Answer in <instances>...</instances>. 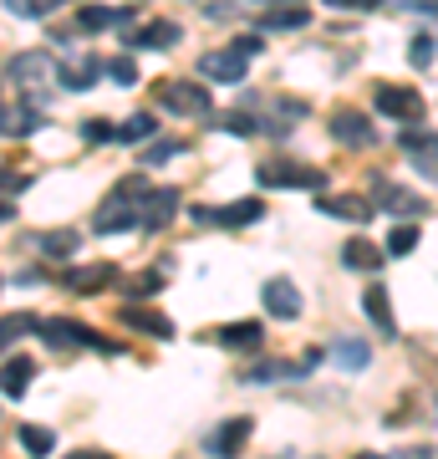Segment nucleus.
<instances>
[{
	"label": "nucleus",
	"instance_id": "4be33fe9",
	"mask_svg": "<svg viewBox=\"0 0 438 459\" xmlns=\"http://www.w3.org/2000/svg\"><path fill=\"white\" fill-rule=\"evenodd\" d=\"M362 312L377 322V332H382V337H398V322H392V301H388V291H382V286H367V296H362Z\"/></svg>",
	"mask_w": 438,
	"mask_h": 459
},
{
	"label": "nucleus",
	"instance_id": "7ed1b4c3",
	"mask_svg": "<svg viewBox=\"0 0 438 459\" xmlns=\"http://www.w3.org/2000/svg\"><path fill=\"white\" fill-rule=\"evenodd\" d=\"M36 337H47V347H62V352H72V347H102V352H113V342H102L98 332H87L72 316H47Z\"/></svg>",
	"mask_w": 438,
	"mask_h": 459
},
{
	"label": "nucleus",
	"instance_id": "6e6552de",
	"mask_svg": "<svg viewBox=\"0 0 438 459\" xmlns=\"http://www.w3.org/2000/svg\"><path fill=\"white\" fill-rule=\"evenodd\" d=\"M260 184L265 189H322L326 174L322 169H306V164H260Z\"/></svg>",
	"mask_w": 438,
	"mask_h": 459
},
{
	"label": "nucleus",
	"instance_id": "c85d7f7f",
	"mask_svg": "<svg viewBox=\"0 0 438 459\" xmlns=\"http://www.w3.org/2000/svg\"><path fill=\"white\" fill-rule=\"evenodd\" d=\"M398 143H403L413 159H434V153H438V133L434 128H408Z\"/></svg>",
	"mask_w": 438,
	"mask_h": 459
},
{
	"label": "nucleus",
	"instance_id": "c03bdc74",
	"mask_svg": "<svg viewBox=\"0 0 438 459\" xmlns=\"http://www.w3.org/2000/svg\"><path fill=\"white\" fill-rule=\"evenodd\" d=\"M16 220V210H11V199H0V225H11Z\"/></svg>",
	"mask_w": 438,
	"mask_h": 459
},
{
	"label": "nucleus",
	"instance_id": "f3484780",
	"mask_svg": "<svg viewBox=\"0 0 438 459\" xmlns=\"http://www.w3.org/2000/svg\"><path fill=\"white\" fill-rule=\"evenodd\" d=\"M31 377H36V362L31 358H5V362H0V394H5V398H26Z\"/></svg>",
	"mask_w": 438,
	"mask_h": 459
},
{
	"label": "nucleus",
	"instance_id": "6ab92c4d",
	"mask_svg": "<svg viewBox=\"0 0 438 459\" xmlns=\"http://www.w3.org/2000/svg\"><path fill=\"white\" fill-rule=\"evenodd\" d=\"M113 281H117V265H87V271H66V291L92 296L102 286H113Z\"/></svg>",
	"mask_w": 438,
	"mask_h": 459
},
{
	"label": "nucleus",
	"instance_id": "1a4fd4ad",
	"mask_svg": "<svg viewBox=\"0 0 438 459\" xmlns=\"http://www.w3.org/2000/svg\"><path fill=\"white\" fill-rule=\"evenodd\" d=\"M331 138H337L341 148H373L377 143L373 117L357 113V108H341V113H331Z\"/></svg>",
	"mask_w": 438,
	"mask_h": 459
},
{
	"label": "nucleus",
	"instance_id": "f704fd0d",
	"mask_svg": "<svg viewBox=\"0 0 438 459\" xmlns=\"http://www.w3.org/2000/svg\"><path fill=\"white\" fill-rule=\"evenodd\" d=\"M219 128L235 133V138H250V133H260L265 123H260V117H250V113H225V117H219Z\"/></svg>",
	"mask_w": 438,
	"mask_h": 459
},
{
	"label": "nucleus",
	"instance_id": "f03ea898",
	"mask_svg": "<svg viewBox=\"0 0 438 459\" xmlns=\"http://www.w3.org/2000/svg\"><path fill=\"white\" fill-rule=\"evenodd\" d=\"M159 108L179 117H210V87H194V82H159Z\"/></svg>",
	"mask_w": 438,
	"mask_h": 459
},
{
	"label": "nucleus",
	"instance_id": "dca6fc26",
	"mask_svg": "<svg viewBox=\"0 0 438 459\" xmlns=\"http://www.w3.org/2000/svg\"><path fill=\"white\" fill-rule=\"evenodd\" d=\"M322 214H331V220H373L377 204L367 195H326L322 204H316Z\"/></svg>",
	"mask_w": 438,
	"mask_h": 459
},
{
	"label": "nucleus",
	"instance_id": "bb28decb",
	"mask_svg": "<svg viewBox=\"0 0 438 459\" xmlns=\"http://www.w3.org/2000/svg\"><path fill=\"white\" fill-rule=\"evenodd\" d=\"M26 332H41V316H31V312H11V316H0V352L16 342V337H26Z\"/></svg>",
	"mask_w": 438,
	"mask_h": 459
},
{
	"label": "nucleus",
	"instance_id": "a211bd4d",
	"mask_svg": "<svg viewBox=\"0 0 438 459\" xmlns=\"http://www.w3.org/2000/svg\"><path fill=\"white\" fill-rule=\"evenodd\" d=\"M117 322H123L128 332H148V337H174V322L159 316V312H148V307H123Z\"/></svg>",
	"mask_w": 438,
	"mask_h": 459
},
{
	"label": "nucleus",
	"instance_id": "9d476101",
	"mask_svg": "<svg viewBox=\"0 0 438 459\" xmlns=\"http://www.w3.org/2000/svg\"><path fill=\"white\" fill-rule=\"evenodd\" d=\"M138 214H143V230H163L179 214V189H153L148 184L143 195H138Z\"/></svg>",
	"mask_w": 438,
	"mask_h": 459
},
{
	"label": "nucleus",
	"instance_id": "37998d69",
	"mask_svg": "<svg viewBox=\"0 0 438 459\" xmlns=\"http://www.w3.org/2000/svg\"><path fill=\"white\" fill-rule=\"evenodd\" d=\"M413 11H428V16H438V0H408Z\"/></svg>",
	"mask_w": 438,
	"mask_h": 459
},
{
	"label": "nucleus",
	"instance_id": "4c0bfd02",
	"mask_svg": "<svg viewBox=\"0 0 438 459\" xmlns=\"http://www.w3.org/2000/svg\"><path fill=\"white\" fill-rule=\"evenodd\" d=\"M113 123H102V117H92V123H82V143H113Z\"/></svg>",
	"mask_w": 438,
	"mask_h": 459
},
{
	"label": "nucleus",
	"instance_id": "0eeeda50",
	"mask_svg": "<svg viewBox=\"0 0 438 459\" xmlns=\"http://www.w3.org/2000/svg\"><path fill=\"white\" fill-rule=\"evenodd\" d=\"M199 72H204L210 82H240L245 72H250V51H240L235 41L219 47V51H204V56H199Z\"/></svg>",
	"mask_w": 438,
	"mask_h": 459
},
{
	"label": "nucleus",
	"instance_id": "f257e3e1",
	"mask_svg": "<svg viewBox=\"0 0 438 459\" xmlns=\"http://www.w3.org/2000/svg\"><path fill=\"white\" fill-rule=\"evenodd\" d=\"M148 189L143 174H133V179H123L113 189V195L98 204V214H92V230L98 235H117V230H133V225H143V214H138V195Z\"/></svg>",
	"mask_w": 438,
	"mask_h": 459
},
{
	"label": "nucleus",
	"instance_id": "f8f14e48",
	"mask_svg": "<svg viewBox=\"0 0 438 459\" xmlns=\"http://www.w3.org/2000/svg\"><path fill=\"white\" fill-rule=\"evenodd\" d=\"M41 128V102H0V138H26Z\"/></svg>",
	"mask_w": 438,
	"mask_h": 459
},
{
	"label": "nucleus",
	"instance_id": "2eb2a0df",
	"mask_svg": "<svg viewBox=\"0 0 438 459\" xmlns=\"http://www.w3.org/2000/svg\"><path fill=\"white\" fill-rule=\"evenodd\" d=\"M184 41V26L179 21H148L143 31H133L128 47H143V51H168V47H179Z\"/></svg>",
	"mask_w": 438,
	"mask_h": 459
},
{
	"label": "nucleus",
	"instance_id": "c9c22d12",
	"mask_svg": "<svg viewBox=\"0 0 438 459\" xmlns=\"http://www.w3.org/2000/svg\"><path fill=\"white\" fill-rule=\"evenodd\" d=\"M286 373H291L286 362H260V368H250V373H240V377H245V383H276V377H286Z\"/></svg>",
	"mask_w": 438,
	"mask_h": 459
},
{
	"label": "nucleus",
	"instance_id": "ea45409f",
	"mask_svg": "<svg viewBox=\"0 0 438 459\" xmlns=\"http://www.w3.org/2000/svg\"><path fill=\"white\" fill-rule=\"evenodd\" d=\"M159 286H163V271H148V276L133 281V296H153Z\"/></svg>",
	"mask_w": 438,
	"mask_h": 459
},
{
	"label": "nucleus",
	"instance_id": "473e14b6",
	"mask_svg": "<svg viewBox=\"0 0 438 459\" xmlns=\"http://www.w3.org/2000/svg\"><path fill=\"white\" fill-rule=\"evenodd\" d=\"M179 153H184V143H179V138H163V143H148V148H143V169L168 164V159H179Z\"/></svg>",
	"mask_w": 438,
	"mask_h": 459
},
{
	"label": "nucleus",
	"instance_id": "7c9ffc66",
	"mask_svg": "<svg viewBox=\"0 0 438 459\" xmlns=\"http://www.w3.org/2000/svg\"><path fill=\"white\" fill-rule=\"evenodd\" d=\"M306 21H311L306 5H291V11H271V16H265V26H271V31H301Z\"/></svg>",
	"mask_w": 438,
	"mask_h": 459
},
{
	"label": "nucleus",
	"instance_id": "e433bc0d",
	"mask_svg": "<svg viewBox=\"0 0 438 459\" xmlns=\"http://www.w3.org/2000/svg\"><path fill=\"white\" fill-rule=\"evenodd\" d=\"M5 11H16V16H26V21H41L51 11V0H0Z\"/></svg>",
	"mask_w": 438,
	"mask_h": 459
},
{
	"label": "nucleus",
	"instance_id": "b1692460",
	"mask_svg": "<svg viewBox=\"0 0 438 459\" xmlns=\"http://www.w3.org/2000/svg\"><path fill=\"white\" fill-rule=\"evenodd\" d=\"M331 362H337V368H347V373H357V368H367V362H373V347L362 342V337H341V342H331Z\"/></svg>",
	"mask_w": 438,
	"mask_h": 459
},
{
	"label": "nucleus",
	"instance_id": "a19ab883",
	"mask_svg": "<svg viewBox=\"0 0 438 459\" xmlns=\"http://www.w3.org/2000/svg\"><path fill=\"white\" fill-rule=\"evenodd\" d=\"M326 5H337V11H377L382 0H326Z\"/></svg>",
	"mask_w": 438,
	"mask_h": 459
},
{
	"label": "nucleus",
	"instance_id": "58836bf2",
	"mask_svg": "<svg viewBox=\"0 0 438 459\" xmlns=\"http://www.w3.org/2000/svg\"><path fill=\"white\" fill-rule=\"evenodd\" d=\"M107 72H113V77H117V82H123V87H133V82H138V66H133L128 56H117V62L107 66Z\"/></svg>",
	"mask_w": 438,
	"mask_h": 459
},
{
	"label": "nucleus",
	"instance_id": "393cba45",
	"mask_svg": "<svg viewBox=\"0 0 438 459\" xmlns=\"http://www.w3.org/2000/svg\"><path fill=\"white\" fill-rule=\"evenodd\" d=\"M77 246H82L77 230H47V235H36V250H41L47 261H66Z\"/></svg>",
	"mask_w": 438,
	"mask_h": 459
},
{
	"label": "nucleus",
	"instance_id": "9b49d317",
	"mask_svg": "<svg viewBox=\"0 0 438 459\" xmlns=\"http://www.w3.org/2000/svg\"><path fill=\"white\" fill-rule=\"evenodd\" d=\"M102 62L92 56V51H77V56H66V62H56V87H66V92H87V87L98 82Z\"/></svg>",
	"mask_w": 438,
	"mask_h": 459
},
{
	"label": "nucleus",
	"instance_id": "39448f33",
	"mask_svg": "<svg viewBox=\"0 0 438 459\" xmlns=\"http://www.w3.org/2000/svg\"><path fill=\"white\" fill-rule=\"evenodd\" d=\"M373 108L382 117H398V123L423 117V98H418V92H413V87H392V82H377L373 87Z\"/></svg>",
	"mask_w": 438,
	"mask_h": 459
},
{
	"label": "nucleus",
	"instance_id": "412c9836",
	"mask_svg": "<svg viewBox=\"0 0 438 459\" xmlns=\"http://www.w3.org/2000/svg\"><path fill=\"white\" fill-rule=\"evenodd\" d=\"M260 337H265L260 322H229V327H219V347H229V352H255Z\"/></svg>",
	"mask_w": 438,
	"mask_h": 459
},
{
	"label": "nucleus",
	"instance_id": "20e7f679",
	"mask_svg": "<svg viewBox=\"0 0 438 459\" xmlns=\"http://www.w3.org/2000/svg\"><path fill=\"white\" fill-rule=\"evenodd\" d=\"M5 82H16V87H47V82H56V62H51L47 51H16V56L5 62Z\"/></svg>",
	"mask_w": 438,
	"mask_h": 459
},
{
	"label": "nucleus",
	"instance_id": "423d86ee",
	"mask_svg": "<svg viewBox=\"0 0 438 459\" xmlns=\"http://www.w3.org/2000/svg\"><path fill=\"white\" fill-rule=\"evenodd\" d=\"M265 214V199H235V204H219V210H194V225H219V230H240V225H255Z\"/></svg>",
	"mask_w": 438,
	"mask_h": 459
},
{
	"label": "nucleus",
	"instance_id": "cd10ccee",
	"mask_svg": "<svg viewBox=\"0 0 438 459\" xmlns=\"http://www.w3.org/2000/svg\"><path fill=\"white\" fill-rule=\"evenodd\" d=\"M153 133H159V123H153V113H133L128 123H123V128L113 133V143H148Z\"/></svg>",
	"mask_w": 438,
	"mask_h": 459
},
{
	"label": "nucleus",
	"instance_id": "c756f323",
	"mask_svg": "<svg viewBox=\"0 0 438 459\" xmlns=\"http://www.w3.org/2000/svg\"><path fill=\"white\" fill-rule=\"evenodd\" d=\"M21 449H31V455H51L56 449V434L41 424H21Z\"/></svg>",
	"mask_w": 438,
	"mask_h": 459
},
{
	"label": "nucleus",
	"instance_id": "4468645a",
	"mask_svg": "<svg viewBox=\"0 0 438 459\" xmlns=\"http://www.w3.org/2000/svg\"><path fill=\"white\" fill-rule=\"evenodd\" d=\"M260 296H265V312H271V316H280V322H291V316H301V291H296V281L271 276Z\"/></svg>",
	"mask_w": 438,
	"mask_h": 459
},
{
	"label": "nucleus",
	"instance_id": "a878e982",
	"mask_svg": "<svg viewBox=\"0 0 438 459\" xmlns=\"http://www.w3.org/2000/svg\"><path fill=\"white\" fill-rule=\"evenodd\" d=\"M341 265H347V271H377V265H382V250H377L373 240H347V246H341Z\"/></svg>",
	"mask_w": 438,
	"mask_h": 459
},
{
	"label": "nucleus",
	"instance_id": "2f4dec72",
	"mask_svg": "<svg viewBox=\"0 0 438 459\" xmlns=\"http://www.w3.org/2000/svg\"><path fill=\"white\" fill-rule=\"evenodd\" d=\"M413 250H418V225L403 220V225L388 235V255H413Z\"/></svg>",
	"mask_w": 438,
	"mask_h": 459
},
{
	"label": "nucleus",
	"instance_id": "aec40b11",
	"mask_svg": "<svg viewBox=\"0 0 438 459\" xmlns=\"http://www.w3.org/2000/svg\"><path fill=\"white\" fill-rule=\"evenodd\" d=\"M245 439H250V419H229V424H219L210 439H204V449H210V455H235Z\"/></svg>",
	"mask_w": 438,
	"mask_h": 459
},
{
	"label": "nucleus",
	"instance_id": "72a5a7b5",
	"mask_svg": "<svg viewBox=\"0 0 438 459\" xmlns=\"http://www.w3.org/2000/svg\"><path fill=\"white\" fill-rule=\"evenodd\" d=\"M434 56H438V41L428 31L408 41V62H413V66H434Z\"/></svg>",
	"mask_w": 438,
	"mask_h": 459
},
{
	"label": "nucleus",
	"instance_id": "5701e85b",
	"mask_svg": "<svg viewBox=\"0 0 438 459\" xmlns=\"http://www.w3.org/2000/svg\"><path fill=\"white\" fill-rule=\"evenodd\" d=\"M128 21H133V11H123V5L117 11H107V5H82L77 11L82 31H107V26H128Z\"/></svg>",
	"mask_w": 438,
	"mask_h": 459
},
{
	"label": "nucleus",
	"instance_id": "ddd939ff",
	"mask_svg": "<svg viewBox=\"0 0 438 459\" xmlns=\"http://www.w3.org/2000/svg\"><path fill=\"white\" fill-rule=\"evenodd\" d=\"M373 204L377 210H388V214H403V220H418V214L428 210L418 195H408V189H398V184H388V179L373 184Z\"/></svg>",
	"mask_w": 438,
	"mask_h": 459
},
{
	"label": "nucleus",
	"instance_id": "79ce46f5",
	"mask_svg": "<svg viewBox=\"0 0 438 459\" xmlns=\"http://www.w3.org/2000/svg\"><path fill=\"white\" fill-rule=\"evenodd\" d=\"M235 47L250 51V56H260V51H265V41H260V36H235Z\"/></svg>",
	"mask_w": 438,
	"mask_h": 459
}]
</instances>
